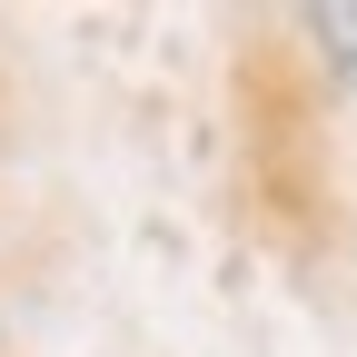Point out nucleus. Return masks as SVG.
Returning <instances> with one entry per match:
<instances>
[{
  "mask_svg": "<svg viewBox=\"0 0 357 357\" xmlns=\"http://www.w3.org/2000/svg\"><path fill=\"white\" fill-rule=\"evenodd\" d=\"M318 40H328L347 70H357V10H318Z\"/></svg>",
  "mask_w": 357,
  "mask_h": 357,
  "instance_id": "f257e3e1",
  "label": "nucleus"
}]
</instances>
